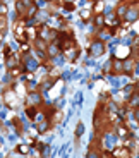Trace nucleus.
I'll use <instances>...</instances> for the list:
<instances>
[{"label":"nucleus","mask_w":139,"mask_h":158,"mask_svg":"<svg viewBox=\"0 0 139 158\" xmlns=\"http://www.w3.org/2000/svg\"><path fill=\"white\" fill-rule=\"evenodd\" d=\"M105 50H107V45H105L101 40H95V41L89 45V55H91V57H100V55H103Z\"/></svg>","instance_id":"obj_1"},{"label":"nucleus","mask_w":139,"mask_h":158,"mask_svg":"<svg viewBox=\"0 0 139 158\" xmlns=\"http://www.w3.org/2000/svg\"><path fill=\"white\" fill-rule=\"evenodd\" d=\"M28 107H40V105H43V100H41V95L38 93V91H31L28 95Z\"/></svg>","instance_id":"obj_2"},{"label":"nucleus","mask_w":139,"mask_h":158,"mask_svg":"<svg viewBox=\"0 0 139 158\" xmlns=\"http://www.w3.org/2000/svg\"><path fill=\"white\" fill-rule=\"evenodd\" d=\"M4 100H5V103H7L9 107H16V103H17V98H16V95H14L12 89L4 91Z\"/></svg>","instance_id":"obj_3"},{"label":"nucleus","mask_w":139,"mask_h":158,"mask_svg":"<svg viewBox=\"0 0 139 158\" xmlns=\"http://www.w3.org/2000/svg\"><path fill=\"white\" fill-rule=\"evenodd\" d=\"M112 67H113V74H124V62L119 59H112Z\"/></svg>","instance_id":"obj_4"},{"label":"nucleus","mask_w":139,"mask_h":158,"mask_svg":"<svg viewBox=\"0 0 139 158\" xmlns=\"http://www.w3.org/2000/svg\"><path fill=\"white\" fill-rule=\"evenodd\" d=\"M129 107L131 108H139V91H134L131 96H129Z\"/></svg>","instance_id":"obj_5"},{"label":"nucleus","mask_w":139,"mask_h":158,"mask_svg":"<svg viewBox=\"0 0 139 158\" xmlns=\"http://www.w3.org/2000/svg\"><path fill=\"white\" fill-rule=\"evenodd\" d=\"M132 71H134V60H124V74H131Z\"/></svg>","instance_id":"obj_6"},{"label":"nucleus","mask_w":139,"mask_h":158,"mask_svg":"<svg viewBox=\"0 0 139 158\" xmlns=\"http://www.w3.org/2000/svg\"><path fill=\"white\" fill-rule=\"evenodd\" d=\"M95 26L98 29H101L105 26V17H103V14H98V16L95 17Z\"/></svg>","instance_id":"obj_7"},{"label":"nucleus","mask_w":139,"mask_h":158,"mask_svg":"<svg viewBox=\"0 0 139 158\" xmlns=\"http://www.w3.org/2000/svg\"><path fill=\"white\" fill-rule=\"evenodd\" d=\"M26 114H28L29 118H35L36 114H38V108H36V107H28V108H26Z\"/></svg>","instance_id":"obj_8"},{"label":"nucleus","mask_w":139,"mask_h":158,"mask_svg":"<svg viewBox=\"0 0 139 158\" xmlns=\"http://www.w3.org/2000/svg\"><path fill=\"white\" fill-rule=\"evenodd\" d=\"M83 131H84V126L79 122V124H77V131H76V139H79V136L83 134Z\"/></svg>","instance_id":"obj_9"},{"label":"nucleus","mask_w":139,"mask_h":158,"mask_svg":"<svg viewBox=\"0 0 139 158\" xmlns=\"http://www.w3.org/2000/svg\"><path fill=\"white\" fill-rule=\"evenodd\" d=\"M62 5L65 7V10H74V7H76V4H74V2H64Z\"/></svg>","instance_id":"obj_10"},{"label":"nucleus","mask_w":139,"mask_h":158,"mask_svg":"<svg viewBox=\"0 0 139 158\" xmlns=\"http://www.w3.org/2000/svg\"><path fill=\"white\" fill-rule=\"evenodd\" d=\"M81 17H83V19H89V17H91V10H89V9H84V10L81 12Z\"/></svg>","instance_id":"obj_11"},{"label":"nucleus","mask_w":139,"mask_h":158,"mask_svg":"<svg viewBox=\"0 0 139 158\" xmlns=\"http://www.w3.org/2000/svg\"><path fill=\"white\" fill-rule=\"evenodd\" d=\"M17 151H19V153H28V151H29V146H26V144H21V146H17Z\"/></svg>","instance_id":"obj_12"},{"label":"nucleus","mask_w":139,"mask_h":158,"mask_svg":"<svg viewBox=\"0 0 139 158\" xmlns=\"http://www.w3.org/2000/svg\"><path fill=\"white\" fill-rule=\"evenodd\" d=\"M4 55H5V57L10 55V48H9V45H4Z\"/></svg>","instance_id":"obj_13"}]
</instances>
